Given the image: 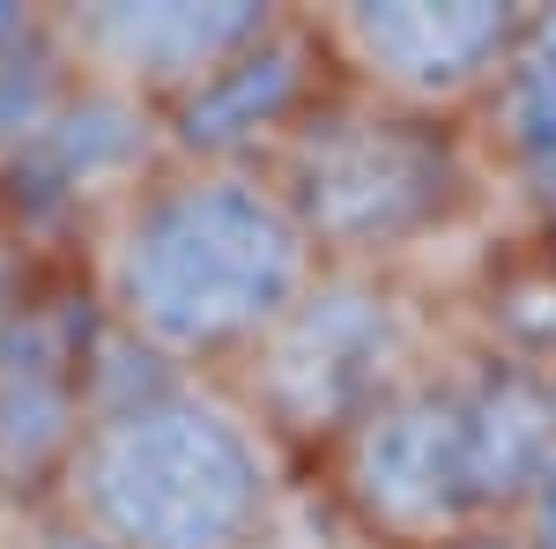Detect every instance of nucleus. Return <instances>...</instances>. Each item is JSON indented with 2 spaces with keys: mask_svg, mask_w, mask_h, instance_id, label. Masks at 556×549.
Here are the masks:
<instances>
[{
  "mask_svg": "<svg viewBox=\"0 0 556 549\" xmlns=\"http://www.w3.org/2000/svg\"><path fill=\"white\" fill-rule=\"evenodd\" d=\"M275 15L282 8H260V0H141V8L104 0V8H67L52 30L97 89H112L119 104L172 112L215 67H230Z\"/></svg>",
  "mask_w": 556,
  "mask_h": 549,
  "instance_id": "0eeeda50",
  "label": "nucleus"
},
{
  "mask_svg": "<svg viewBox=\"0 0 556 549\" xmlns=\"http://www.w3.org/2000/svg\"><path fill=\"white\" fill-rule=\"evenodd\" d=\"M334 89V67L319 52V30L312 15H275L230 67H215L193 97H178L164 112L172 127V157H193V164H253L267 171L275 149L312 120V104Z\"/></svg>",
  "mask_w": 556,
  "mask_h": 549,
  "instance_id": "6e6552de",
  "label": "nucleus"
},
{
  "mask_svg": "<svg viewBox=\"0 0 556 549\" xmlns=\"http://www.w3.org/2000/svg\"><path fill=\"white\" fill-rule=\"evenodd\" d=\"M334 83L416 112V120H482L490 89L513 60L527 8L513 0H342L312 15Z\"/></svg>",
  "mask_w": 556,
  "mask_h": 549,
  "instance_id": "423d86ee",
  "label": "nucleus"
},
{
  "mask_svg": "<svg viewBox=\"0 0 556 549\" xmlns=\"http://www.w3.org/2000/svg\"><path fill=\"white\" fill-rule=\"evenodd\" d=\"M542 379H549V401H556V357H549V364H542Z\"/></svg>",
  "mask_w": 556,
  "mask_h": 549,
  "instance_id": "ddd939ff",
  "label": "nucleus"
},
{
  "mask_svg": "<svg viewBox=\"0 0 556 549\" xmlns=\"http://www.w3.org/2000/svg\"><path fill=\"white\" fill-rule=\"evenodd\" d=\"M260 549H386V542L319 483V475H298L290 498H282V512L267 520Z\"/></svg>",
  "mask_w": 556,
  "mask_h": 549,
  "instance_id": "9d476101",
  "label": "nucleus"
},
{
  "mask_svg": "<svg viewBox=\"0 0 556 549\" xmlns=\"http://www.w3.org/2000/svg\"><path fill=\"white\" fill-rule=\"evenodd\" d=\"M298 453L230 379L141 372L60 446L52 498L83 549H260Z\"/></svg>",
  "mask_w": 556,
  "mask_h": 549,
  "instance_id": "f03ea898",
  "label": "nucleus"
},
{
  "mask_svg": "<svg viewBox=\"0 0 556 549\" xmlns=\"http://www.w3.org/2000/svg\"><path fill=\"white\" fill-rule=\"evenodd\" d=\"M482 120L513 171L556 164V8H527V30H519Z\"/></svg>",
  "mask_w": 556,
  "mask_h": 549,
  "instance_id": "1a4fd4ad",
  "label": "nucleus"
},
{
  "mask_svg": "<svg viewBox=\"0 0 556 549\" xmlns=\"http://www.w3.org/2000/svg\"><path fill=\"white\" fill-rule=\"evenodd\" d=\"M505 527L519 535V549H556V453L542 461V475L519 490V506L505 512Z\"/></svg>",
  "mask_w": 556,
  "mask_h": 549,
  "instance_id": "9b49d317",
  "label": "nucleus"
},
{
  "mask_svg": "<svg viewBox=\"0 0 556 549\" xmlns=\"http://www.w3.org/2000/svg\"><path fill=\"white\" fill-rule=\"evenodd\" d=\"M430 364V312L401 290V275L319 267L312 290L275 320V335L230 372V386L290 453H327Z\"/></svg>",
  "mask_w": 556,
  "mask_h": 549,
  "instance_id": "39448f33",
  "label": "nucleus"
},
{
  "mask_svg": "<svg viewBox=\"0 0 556 549\" xmlns=\"http://www.w3.org/2000/svg\"><path fill=\"white\" fill-rule=\"evenodd\" d=\"M438 549H519V535L497 520V527H468V535H453V542H438Z\"/></svg>",
  "mask_w": 556,
  "mask_h": 549,
  "instance_id": "f8f14e48",
  "label": "nucleus"
},
{
  "mask_svg": "<svg viewBox=\"0 0 556 549\" xmlns=\"http://www.w3.org/2000/svg\"><path fill=\"white\" fill-rule=\"evenodd\" d=\"M549 453V379L497 349H475L438 357L424 379L342 431L319 453V483L386 549H438L468 527H497Z\"/></svg>",
  "mask_w": 556,
  "mask_h": 549,
  "instance_id": "7ed1b4c3",
  "label": "nucleus"
},
{
  "mask_svg": "<svg viewBox=\"0 0 556 549\" xmlns=\"http://www.w3.org/2000/svg\"><path fill=\"white\" fill-rule=\"evenodd\" d=\"M319 253L253 164L164 157L97 230V304L141 364L230 379L312 290Z\"/></svg>",
  "mask_w": 556,
  "mask_h": 549,
  "instance_id": "f257e3e1",
  "label": "nucleus"
},
{
  "mask_svg": "<svg viewBox=\"0 0 556 549\" xmlns=\"http://www.w3.org/2000/svg\"><path fill=\"white\" fill-rule=\"evenodd\" d=\"M267 178L304 223L319 267H371V275H393L416 246L453 230L475 201L460 127L371 104L342 83L275 149Z\"/></svg>",
  "mask_w": 556,
  "mask_h": 549,
  "instance_id": "20e7f679",
  "label": "nucleus"
}]
</instances>
